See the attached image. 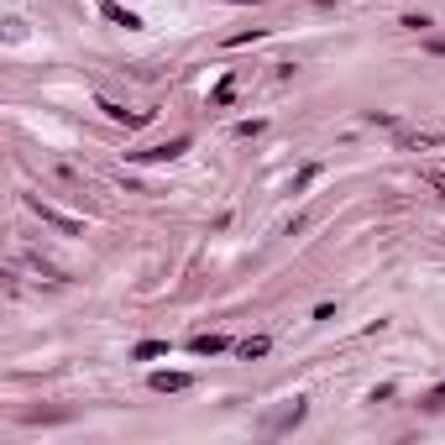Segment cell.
I'll return each mask as SVG.
<instances>
[{
	"instance_id": "2",
	"label": "cell",
	"mask_w": 445,
	"mask_h": 445,
	"mask_svg": "<svg viewBox=\"0 0 445 445\" xmlns=\"http://www.w3.org/2000/svg\"><path fill=\"white\" fill-rule=\"evenodd\" d=\"M152 387H157V393H184L189 372H152Z\"/></svg>"
},
{
	"instance_id": "4",
	"label": "cell",
	"mask_w": 445,
	"mask_h": 445,
	"mask_svg": "<svg viewBox=\"0 0 445 445\" xmlns=\"http://www.w3.org/2000/svg\"><path fill=\"white\" fill-rule=\"evenodd\" d=\"M100 16H105V21H116V26H141L137 16L126 11V6H110V0H105V6H100Z\"/></svg>"
},
{
	"instance_id": "6",
	"label": "cell",
	"mask_w": 445,
	"mask_h": 445,
	"mask_svg": "<svg viewBox=\"0 0 445 445\" xmlns=\"http://www.w3.org/2000/svg\"><path fill=\"white\" fill-rule=\"evenodd\" d=\"M163 351H168L163 340H141V346H137V356H141V362H152V356H163Z\"/></svg>"
},
{
	"instance_id": "8",
	"label": "cell",
	"mask_w": 445,
	"mask_h": 445,
	"mask_svg": "<svg viewBox=\"0 0 445 445\" xmlns=\"http://www.w3.org/2000/svg\"><path fill=\"white\" fill-rule=\"evenodd\" d=\"M424 178H430V184H435V189L445 194V173H424Z\"/></svg>"
},
{
	"instance_id": "5",
	"label": "cell",
	"mask_w": 445,
	"mask_h": 445,
	"mask_svg": "<svg viewBox=\"0 0 445 445\" xmlns=\"http://www.w3.org/2000/svg\"><path fill=\"white\" fill-rule=\"evenodd\" d=\"M241 356L252 362V356H268V335H252V340H241Z\"/></svg>"
},
{
	"instance_id": "7",
	"label": "cell",
	"mask_w": 445,
	"mask_h": 445,
	"mask_svg": "<svg viewBox=\"0 0 445 445\" xmlns=\"http://www.w3.org/2000/svg\"><path fill=\"white\" fill-rule=\"evenodd\" d=\"M440 403H445V383H440V387L430 393V409H440Z\"/></svg>"
},
{
	"instance_id": "3",
	"label": "cell",
	"mask_w": 445,
	"mask_h": 445,
	"mask_svg": "<svg viewBox=\"0 0 445 445\" xmlns=\"http://www.w3.org/2000/svg\"><path fill=\"white\" fill-rule=\"evenodd\" d=\"M231 340L225 335H194V356H215V351H225Z\"/></svg>"
},
{
	"instance_id": "1",
	"label": "cell",
	"mask_w": 445,
	"mask_h": 445,
	"mask_svg": "<svg viewBox=\"0 0 445 445\" xmlns=\"http://www.w3.org/2000/svg\"><path fill=\"white\" fill-rule=\"evenodd\" d=\"M189 147V137H178V141H163V147H147V152H137V157H147V163H168V157H178Z\"/></svg>"
}]
</instances>
